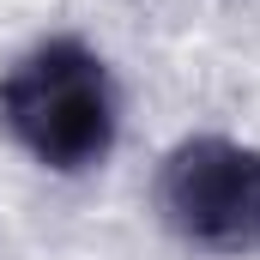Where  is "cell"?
Segmentation results:
<instances>
[{"mask_svg": "<svg viewBox=\"0 0 260 260\" xmlns=\"http://www.w3.org/2000/svg\"><path fill=\"white\" fill-rule=\"evenodd\" d=\"M151 206L176 242L194 254H260V145L230 133H188L164 151Z\"/></svg>", "mask_w": 260, "mask_h": 260, "instance_id": "2", "label": "cell"}, {"mask_svg": "<svg viewBox=\"0 0 260 260\" xmlns=\"http://www.w3.org/2000/svg\"><path fill=\"white\" fill-rule=\"evenodd\" d=\"M0 127L49 176H91L121 139V91L109 61L79 43L49 37L0 73Z\"/></svg>", "mask_w": 260, "mask_h": 260, "instance_id": "1", "label": "cell"}]
</instances>
